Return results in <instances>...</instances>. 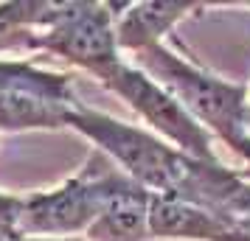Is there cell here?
<instances>
[{
  "mask_svg": "<svg viewBox=\"0 0 250 241\" xmlns=\"http://www.w3.org/2000/svg\"><path fill=\"white\" fill-rule=\"evenodd\" d=\"M68 129L87 138L96 151L107 154L149 194L177 196L222 213L233 194L245 185L242 174L236 168H228L222 160L191 157L146 127L126 124L84 104L70 112Z\"/></svg>",
  "mask_w": 250,
  "mask_h": 241,
  "instance_id": "obj_1",
  "label": "cell"
},
{
  "mask_svg": "<svg viewBox=\"0 0 250 241\" xmlns=\"http://www.w3.org/2000/svg\"><path fill=\"white\" fill-rule=\"evenodd\" d=\"M126 180L129 177L107 154L93 149L68 180L45 191L23 194L17 219L20 239H84Z\"/></svg>",
  "mask_w": 250,
  "mask_h": 241,
  "instance_id": "obj_2",
  "label": "cell"
},
{
  "mask_svg": "<svg viewBox=\"0 0 250 241\" xmlns=\"http://www.w3.org/2000/svg\"><path fill=\"white\" fill-rule=\"evenodd\" d=\"M132 65L152 76L163 90H169L188 110L194 121H200L228 149H233L239 143L245 127L250 124V104L245 84H233L211 70L200 68L197 62L169 48L166 42L132 56Z\"/></svg>",
  "mask_w": 250,
  "mask_h": 241,
  "instance_id": "obj_3",
  "label": "cell"
},
{
  "mask_svg": "<svg viewBox=\"0 0 250 241\" xmlns=\"http://www.w3.org/2000/svg\"><path fill=\"white\" fill-rule=\"evenodd\" d=\"M37 54H48L73 68L87 70L99 81L121 62L115 39V3H51L37 31Z\"/></svg>",
  "mask_w": 250,
  "mask_h": 241,
  "instance_id": "obj_4",
  "label": "cell"
},
{
  "mask_svg": "<svg viewBox=\"0 0 250 241\" xmlns=\"http://www.w3.org/2000/svg\"><path fill=\"white\" fill-rule=\"evenodd\" d=\"M99 84L107 93H113L121 101L129 104V110L146 124L149 132L160 135L163 140H169L171 146H177L191 157L219 160L214 149V135L200 121H194L188 110L169 90H163L152 76H146L138 65L121 59L115 68H110L99 79Z\"/></svg>",
  "mask_w": 250,
  "mask_h": 241,
  "instance_id": "obj_5",
  "label": "cell"
},
{
  "mask_svg": "<svg viewBox=\"0 0 250 241\" xmlns=\"http://www.w3.org/2000/svg\"><path fill=\"white\" fill-rule=\"evenodd\" d=\"M197 9H203L197 0H141L124 3L121 12L115 6V39L121 54L138 56L149 48L163 45L166 37Z\"/></svg>",
  "mask_w": 250,
  "mask_h": 241,
  "instance_id": "obj_6",
  "label": "cell"
},
{
  "mask_svg": "<svg viewBox=\"0 0 250 241\" xmlns=\"http://www.w3.org/2000/svg\"><path fill=\"white\" fill-rule=\"evenodd\" d=\"M149 236L163 241H242L225 213L160 194H152Z\"/></svg>",
  "mask_w": 250,
  "mask_h": 241,
  "instance_id": "obj_7",
  "label": "cell"
},
{
  "mask_svg": "<svg viewBox=\"0 0 250 241\" xmlns=\"http://www.w3.org/2000/svg\"><path fill=\"white\" fill-rule=\"evenodd\" d=\"M76 95H62V93L31 90V87H17V90L0 93V135H14V132H54V129H68L70 112L79 107Z\"/></svg>",
  "mask_w": 250,
  "mask_h": 241,
  "instance_id": "obj_8",
  "label": "cell"
},
{
  "mask_svg": "<svg viewBox=\"0 0 250 241\" xmlns=\"http://www.w3.org/2000/svg\"><path fill=\"white\" fill-rule=\"evenodd\" d=\"M149 205L152 194L135 180H126L118 194L107 202L102 216L87 230V241H146L149 236Z\"/></svg>",
  "mask_w": 250,
  "mask_h": 241,
  "instance_id": "obj_9",
  "label": "cell"
},
{
  "mask_svg": "<svg viewBox=\"0 0 250 241\" xmlns=\"http://www.w3.org/2000/svg\"><path fill=\"white\" fill-rule=\"evenodd\" d=\"M48 0L0 3V56L37 54V31L45 20Z\"/></svg>",
  "mask_w": 250,
  "mask_h": 241,
  "instance_id": "obj_10",
  "label": "cell"
},
{
  "mask_svg": "<svg viewBox=\"0 0 250 241\" xmlns=\"http://www.w3.org/2000/svg\"><path fill=\"white\" fill-rule=\"evenodd\" d=\"M17 87L76 95L70 73H57V70L40 68L34 56H0V93L17 90Z\"/></svg>",
  "mask_w": 250,
  "mask_h": 241,
  "instance_id": "obj_11",
  "label": "cell"
},
{
  "mask_svg": "<svg viewBox=\"0 0 250 241\" xmlns=\"http://www.w3.org/2000/svg\"><path fill=\"white\" fill-rule=\"evenodd\" d=\"M222 213H225V219L233 224V230L242 236V241H250V183L248 180H245V185L233 194V199L225 205Z\"/></svg>",
  "mask_w": 250,
  "mask_h": 241,
  "instance_id": "obj_12",
  "label": "cell"
},
{
  "mask_svg": "<svg viewBox=\"0 0 250 241\" xmlns=\"http://www.w3.org/2000/svg\"><path fill=\"white\" fill-rule=\"evenodd\" d=\"M20 205H23V194H9L0 188V233H6L12 241H20V230H17Z\"/></svg>",
  "mask_w": 250,
  "mask_h": 241,
  "instance_id": "obj_13",
  "label": "cell"
},
{
  "mask_svg": "<svg viewBox=\"0 0 250 241\" xmlns=\"http://www.w3.org/2000/svg\"><path fill=\"white\" fill-rule=\"evenodd\" d=\"M230 151H233L239 160L245 163V168H242L239 174H242V180H248V183H250V124L245 127V132H242L239 143H236V146H233Z\"/></svg>",
  "mask_w": 250,
  "mask_h": 241,
  "instance_id": "obj_14",
  "label": "cell"
},
{
  "mask_svg": "<svg viewBox=\"0 0 250 241\" xmlns=\"http://www.w3.org/2000/svg\"><path fill=\"white\" fill-rule=\"evenodd\" d=\"M20 241H87L82 236H73V239H20Z\"/></svg>",
  "mask_w": 250,
  "mask_h": 241,
  "instance_id": "obj_15",
  "label": "cell"
},
{
  "mask_svg": "<svg viewBox=\"0 0 250 241\" xmlns=\"http://www.w3.org/2000/svg\"><path fill=\"white\" fill-rule=\"evenodd\" d=\"M0 241H12V239H9V236H6V233H0Z\"/></svg>",
  "mask_w": 250,
  "mask_h": 241,
  "instance_id": "obj_16",
  "label": "cell"
},
{
  "mask_svg": "<svg viewBox=\"0 0 250 241\" xmlns=\"http://www.w3.org/2000/svg\"><path fill=\"white\" fill-rule=\"evenodd\" d=\"M248 104H250V84H248Z\"/></svg>",
  "mask_w": 250,
  "mask_h": 241,
  "instance_id": "obj_17",
  "label": "cell"
}]
</instances>
